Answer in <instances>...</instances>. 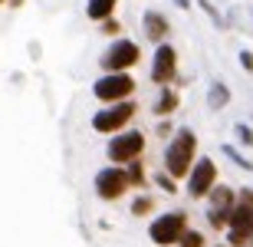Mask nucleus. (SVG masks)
<instances>
[{
	"label": "nucleus",
	"mask_w": 253,
	"mask_h": 247,
	"mask_svg": "<svg viewBox=\"0 0 253 247\" xmlns=\"http://www.w3.org/2000/svg\"><path fill=\"white\" fill-rule=\"evenodd\" d=\"M128 211L135 214V218H148L151 211H155V198L141 191V195H135V201H131V208H128Z\"/></svg>",
	"instance_id": "20"
},
{
	"label": "nucleus",
	"mask_w": 253,
	"mask_h": 247,
	"mask_svg": "<svg viewBox=\"0 0 253 247\" xmlns=\"http://www.w3.org/2000/svg\"><path fill=\"white\" fill-rule=\"evenodd\" d=\"M178 247H211L204 238V231H197V228H188L184 231V238L178 241Z\"/></svg>",
	"instance_id": "22"
},
{
	"label": "nucleus",
	"mask_w": 253,
	"mask_h": 247,
	"mask_svg": "<svg viewBox=\"0 0 253 247\" xmlns=\"http://www.w3.org/2000/svg\"><path fill=\"white\" fill-rule=\"evenodd\" d=\"M178 66H181V56L178 49H174V43H158L155 47V56H151V69H148V79L155 86H174V79H178Z\"/></svg>",
	"instance_id": "9"
},
{
	"label": "nucleus",
	"mask_w": 253,
	"mask_h": 247,
	"mask_svg": "<svg viewBox=\"0 0 253 247\" xmlns=\"http://www.w3.org/2000/svg\"><path fill=\"white\" fill-rule=\"evenodd\" d=\"M194 3H197L201 10H204V13H207V20H211V23H214L217 30H227V27H230V20H227L224 13L217 10V3H214V0H194Z\"/></svg>",
	"instance_id": "19"
},
{
	"label": "nucleus",
	"mask_w": 253,
	"mask_h": 247,
	"mask_svg": "<svg viewBox=\"0 0 253 247\" xmlns=\"http://www.w3.org/2000/svg\"><path fill=\"white\" fill-rule=\"evenodd\" d=\"M125 175H128V185L131 188H145L148 185V171H145V158H135V162L125 165Z\"/></svg>",
	"instance_id": "16"
},
{
	"label": "nucleus",
	"mask_w": 253,
	"mask_h": 247,
	"mask_svg": "<svg viewBox=\"0 0 253 247\" xmlns=\"http://www.w3.org/2000/svg\"><path fill=\"white\" fill-rule=\"evenodd\" d=\"M3 3H7V0H0V7H3Z\"/></svg>",
	"instance_id": "31"
},
{
	"label": "nucleus",
	"mask_w": 253,
	"mask_h": 247,
	"mask_svg": "<svg viewBox=\"0 0 253 247\" xmlns=\"http://www.w3.org/2000/svg\"><path fill=\"white\" fill-rule=\"evenodd\" d=\"M10 7H23V0H7Z\"/></svg>",
	"instance_id": "29"
},
{
	"label": "nucleus",
	"mask_w": 253,
	"mask_h": 247,
	"mask_svg": "<svg viewBox=\"0 0 253 247\" xmlns=\"http://www.w3.org/2000/svg\"><path fill=\"white\" fill-rule=\"evenodd\" d=\"M217 181H220V171H217V162L211 155H197L194 168L188 171V178H184V191H188V198L194 201H204L211 195Z\"/></svg>",
	"instance_id": "7"
},
{
	"label": "nucleus",
	"mask_w": 253,
	"mask_h": 247,
	"mask_svg": "<svg viewBox=\"0 0 253 247\" xmlns=\"http://www.w3.org/2000/svg\"><path fill=\"white\" fill-rule=\"evenodd\" d=\"M155 185H158L161 191H168V195H178V178H171V175H168L165 168L155 171Z\"/></svg>",
	"instance_id": "23"
},
{
	"label": "nucleus",
	"mask_w": 253,
	"mask_h": 247,
	"mask_svg": "<svg viewBox=\"0 0 253 247\" xmlns=\"http://www.w3.org/2000/svg\"><path fill=\"white\" fill-rule=\"evenodd\" d=\"M141 33H145V40L148 43H168L171 40V20L161 13V10H145L141 13Z\"/></svg>",
	"instance_id": "11"
},
{
	"label": "nucleus",
	"mask_w": 253,
	"mask_h": 247,
	"mask_svg": "<svg viewBox=\"0 0 253 247\" xmlns=\"http://www.w3.org/2000/svg\"><path fill=\"white\" fill-rule=\"evenodd\" d=\"M250 247H253V244H250Z\"/></svg>",
	"instance_id": "32"
},
{
	"label": "nucleus",
	"mask_w": 253,
	"mask_h": 247,
	"mask_svg": "<svg viewBox=\"0 0 253 247\" xmlns=\"http://www.w3.org/2000/svg\"><path fill=\"white\" fill-rule=\"evenodd\" d=\"M230 99H234V93H230V86H227L224 79H214V83L207 86V109H211V112L227 109V105H230Z\"/></svg>",
	"instance_id": "14"
},
{
	"label": "nucleus",
	"mask_w": 253,
	"mask_h": 247,
	"mask_svg": "<svg viewBox=\"0 0 253 247\" xmlns=\"http://www.w3.org/2000/svg\"><path fill=\"white\" fill-rule=\"evenodd\" d=\"M174 132H178V129H174V122H171V119H158V125H155V135H158V139H165V142H168Z\"/></svg>",
	"instance_id": "25"
},
{
	"label": "nucleus",
	"mask_w": 253,
	"mask_h": 247,
	"mask_svg": "<svg viewBox=\"0 0 253 247\" xmlns=\"http://www.w3.org/2000/svg\"><path fill=\"white\" fill-rule=\"evenodd\" d=\"M214 247H230V244H227V241H220V244H214Z\"/></svg>",
	"instance_id": "30"
},
{
	"label": "nucleus",
	"mask_w": 253,
	"mask_h": 247,
	"mask_svg": "<svg viewBox=\"0 0 253 247\" xmlns=\"http://www.w3.org/2000/svg\"><path fill=\"white\" fill-rule=\"evenodd\" d=\"M204 221H207V228L214 231V234H224V231H227V224H230V211L207 208V211H204Z\"/></svg>",
	"instance_id": "17"
},
{
	"label": "nucleus",
	"mask_w": 253,
	"mask_h": 247,
	"mask_svg": "<svg viewBox=\"0 0 253 247\" xmlns=\"http://www.w3.org/2000/svg\"><path fill=\"white\" fill-rule=\"evenodd\" d=\"M178 105H181L178 86H161V89H158V99L151 102V112L158 115V119H171V115L178 112Z\"/></svg>",
	"instance_id": "12"
},
{
	"label": "nucleus",
	"mask_w": 253,
	"mask_h": 247,
	"mask_svg": "<svg viewBox=\"0 0 253 247\" xmlns=\"http://www.w3.org/2000/svg\"><path fill=\"white\" fill-rule=\"evenodd\" d=\"M115 10H119V0H85V17L92 23H102V20L115 17Z\"/></svg>",
	"instance_id": "15"
},
{
	"label": "nucleus",
	"mask_w": 253,
	"mask_h": 247,
	"mask_svg": "<svg viewBox=\"0 0 253 247\" xmlns=\"http://www.w3.org/2000/svg\"><path fill=\"white\" fill-rule=\"evenodd\" d=\"M220 152H224V158H230V162L237 165L240 171H253V158H247L244 155V148H237V145H220Z\"/></svg>",
	"instance_id": "18"
},
{
	"label": "nucleus",
	"mask_w": 253,
	"mask_h": 247,
	"mask_svg": "<svg viewBox=\"0 0 253 247\" xmlns=\"http://www.w3.org/2000/svg\"><path fill=\"white\" fill-rule=\"evenodd\" d=\"M135 115H138V102H135V99H125V102L102 105L99 112H92L89 125H92V132L109 135V139H112L115 132H125V129H128Z\"/></svg>",
	"instance_id": "2"
},
{
	"label": "nucleus",
	"mask_w": 253,
	"mask_h": 247,
	"mask_svg": "<svg viewBox=\"0 0 253 247\" xmlns=\"http://www.w3.org/2000/svg\"><path fill=\"white\" fill-rule=\"evenodd\" d=\"M237 63H240V69H244V73H253V49H240V53H237Z\"/></svg>",
	"instance_id": "26"
},
{
	"label": "nucleus",
	"mask_w": 253,
	"mask_h": 247,
	"mask_svg": "<svg viewBox=\"0 0 253 247\" xmlns=\"http://www.w3.org/2000/svg\"><path fill=\"white\" fill-rule=\"evenodd\" d=\"M207 208H220V211H234L237 208V188H230V185H224V181H217L214 188H211V195H207Z\"/></svg>",
	"instance_id": "13"
},
{
	"label": "nucleus",
	"mask_w": 253,
	"mask_h": 247,
	"mask_svg": "<svg viewBox=\"0 0 253 247\" xmlns=\"http://www.w3.org/2000/svg\"><path fill=\"white\" fill-rule=\"evenodd\" d=\"M178 10H194V0H171Z\"/></svg>",
	"instance_id": "28"
},
{
	"label": "nucleus",
	"mask_w": 253,
	"mask_h": 247,
	"mask_svg": "<svg viewBox=\"0 0 253 247\" xmlns=\"http://www.w3.org/2000/svg\"><path fill=\"white\" fill-rule=\"evenodd\" d=\"M138 89L135 76L131 73H102V76L92 83V96L99 99L102 105H112V102H125L131 99Z\"/></svg>",
	"instance_id": "6"
},
{
	"label": "nucleus",
	"mask_w": 253,
	"mask_h": 247,
	"mask_svg": "<svg viewBox=\"0 0 253 247\" xmlns=\"http://www.w3.org/2000/svg\"><path fill=\"white\" fill-rule=\"evenodd\" d=\"M99 33H102V37H112V40H119V37H122V23H119V17H109V20H102V23H99Z\"/></svg>",
	"instance_id": "24"
},
{
	"label": "nucleus",
	"mask_w": 253,
	"mask_h": 247,
	"mask_svg": "<svg viewBox=\"0 0 253 247\" xmlns=\"http://www.w3.org/2000/svg\"><path fill=\"white\" fill-rule=\"evenodd\" d=\"M138 63H141V47L128 37L112 40V43L102 49V56H99L102 73H131Z\"/></svg>",
	"instance_id": "4"
},
{
	"label": "nucleus",
	"mask_w": 253,
	"mask_h": 247,
	"mask_svg": "<svg viewBox=\"0 0 253 247\" xmlns=\"http://www.w3.org/2000/svg\"><path fill=\"white\" fill-rule=\"evenodd\" d=\"M237 204L253 208V188H237Z\"/></svg>",
	"instance_id": "27"
},
{
	"label": "nucleus",
	"mask_w": 253,
	"mask_h": 247,
	"mask_svg": "<svg viewBox=\"0 0 253 247\" xmlns=\"http://www.w3.org/2000/svg\"><path fill=\"white\" fill-rule=\"evenodd\" d=\"M224 241L230 247H250L253 244V208L247 204H237L230 211V224L224 231Z\"/></svg>",
	"instance_id": "10"
},
{
	"label": "nucleus",
	"mask_w": 253,
	"mask_h": 247,
	"mask_svg": "<svg viewBox=\"0 0 253 247\" xmlns=\"http://www.w3.org/2000/svg\"><path fill=\"white\" fill-rule=\"evenodd\" d=\"M234 145L237 148H253V125L234 122Z\"/></svg>",
	"instance_id": "21"
},
{
	"label": "nucleus",
	"mask_w": 253,
	"mask_h": 247,
	"mask_svg": "<svg viewBox=\"0 0 253 247\" xmlns=\"http://www.w3.org/2000/svg\"><path fill=\"white\" fill-rule=\"evenodd\" d=\"M145 132L141 129H125V132H115L112 139H109V145H105V158H109V165H128L135 162V158H141L145 155Z\"/></svg>",
	"instance_id": "5"
},
{
	"label": "nucleus",
	"mask_w": 253,
	"mask_h": 247,
	"mask_svg": "<svg viewBox=\"0 0 253 247\" xmlns=\"http://www.w3.org/2000/svg\"><path fill=\"white\" fill-rule=\"evenodd\" d=\"M92 188H95V198L99 201H109V204H112V201H119V198L128 195L131 185H128V175H125L122 165H105V168L95 171Z\"/></svg>",
	"instance_id": "8"
},
{
	"label": "nucleus",
	"mask_w": 253,
	"mask_h": 247,
	"mask_svg": "<svg viewBox=\"0 0 253 247\" xmlns=\"http://www.w3.org/2000/svg\"><path fill=\"white\" fill-rule=\"evenodd\" d=\"M161 162H165V171H168L171 178H178V181L188 178V171L194 168V162H197V132L194 129L181 125L178 132L168 139Z\"/></svg>",
	"instance_id": "1"
},
{
	"label": "nucleus",
	"mask_w": 253,
	"mask_h": 247,
	"mask_svg": "<svg viewBox=\"0 0 253 247\" xmlns=\"http://www.w3.org/2000/svg\"><path fill=\"white\" fill-rule=\"evenodd\" d=\"M188 211H161L155 214V221L148 224V241L155 247H178V241L184 238V231H188Z\"/></svg>",
	"instance_id": "3"
}]
</instances>
